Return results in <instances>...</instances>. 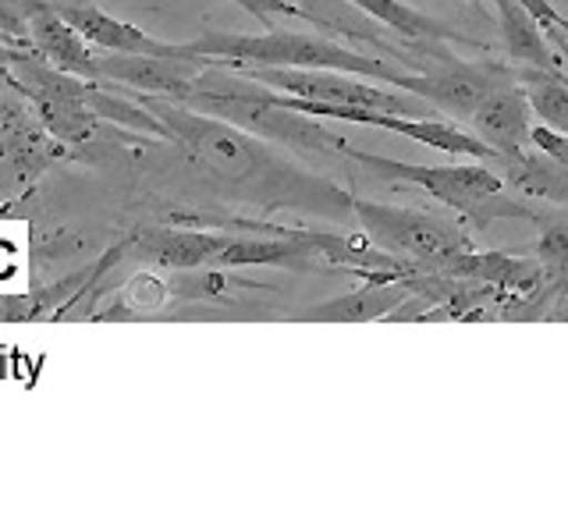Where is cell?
I'll use <instances>...</instances> for the list:
<instances>
[{
  "label": "cell",
  "mask_w": 568,
  "mask_h": 532,
  "mask_svg": "<svg viewBox=\"0 0 568 532\" xmlns=\"http://www.w3.org/2000/svg\"><path fill=\"white\" fill-rule=\"evenodd\" d=\"M132 96L164 124L168 142L185 150V156L206 177L221 182L224 188L242 195V200L263 203L266 209H310V213H331V217H352L348 192L295 167L288 156H281L274 150V142L256 139L235 129V124L200 114L168 96H153V93H132Z\"/></svg>",
  "instance_id": "6da1fadb"
},
{
  "label": "cell",
  "mask_w": 568,
  "mask_h": 532,
  "mask_svg": "<svg viewBox=\"0 0 568 532\" xmlns=\"http://www.w3.org/2000/svg\"><path fill=\"white\" fill-rule=\"evenodd\" d=\"M174 103L192 106V111L210 114V117H221L248 135L274 142V146L298 150V153L342 156V150L348 146L342 135L324 129L320 117L295 114L288 106L274 103L271 89L239 75V71L227 68L224 61H213L203 75H195V82Z\"/></svg>",
  "instance_id": "7a4b0ae2"
},
{
  "label": "cell",
  "mask_w": 568,
  "mask_h": 532,
  "mask_svg": "<svg viewBox=\"0 0 568 532\" xmlns=\"http://www.w3.org/2000/svg\"><path fill=\"white\" fill-rule=\"evenodd\" d=\"M342 156L355 160V164L387 185L423 188L430 200L455 209L458 217H466L479 231H487L497 221H537L544 209L526 195H511L505 177L484 160L479 164H405V160L359 150L352 142L342 150Z\"/></svg>",
  "instance_id": "3957f363"
},
{
  "label": "cell",
  "mask_w": 568,
  "mask_h": 532,
  "mask_svg": "<svg viewBox=\"0 0 568 532\" xmlns=\"http://www.w3.org/2000/svg\"><path fill=\"white\" fill-rule=\"evenodd\" d=\"M185 47L192 53H200V58H213V61H242V64H263V68H327V71H345V75H359V79H377L395 89H405L408 71H413L402 61L390 64L381 58H369V53L348 50L337 40H327V35L295 32V29H266L260 35L206 29Z\"/></svg>",
  "instance_id": "277c9868"
},
{
  "label": "cell",
  "mask_w": 568,
  "mask_h": 532,
  "mask_svg": "<svg viewBox=\"0 0 568 532\" xmlns=\"http://www.w3.org/2000/svg\"><path fill=\"white\" fill-rule=\"evenodd\" d=\"M235 68L239 75L253 79L274 93H288L298 100H316V103H345V106H366V111L381 114H405V117H434V106L405 93L395 85H373L359 82V75H345V71H327V68H263V64H242V61H224Z\"/></svg>",
  "instance_id": "5b68a950"
},
{
  "label": "cell",
  "mask_w": 568,
  "mask_h": 532,
  "mask_svg": "<svg viewBox=\"0 0 568 532\" xmlns=\"http://www.w3.org/2000/svg\"><path fill=\"white\" fill-rule=\"evenodd\" d=\"M352 217L359 221L363 238L373 242L384 253H395L402 259H413L419 270H434L455 253H466L476 242L452 221H440L434 213L384 206L352 195Z\"/></svg>",
  "instance_id": "8992f818"
},
{
  "label": "cell",
  "mask_w": 568,
  "mask_h": 532,
  "mask_svg": "<svg viewBox=\"0 0 568 532\" xmlns=\"http://www.w3.org/2000/svg\"><path fill=\"white\" fill-rule=\"evenodd\" d=\"M11 75L22 85L26 100L32 103V111L40 114L43 129L53 135V142L71 153L75 146H85L100 135V117L89 106V82L79 75L47 64L40 53H18V61L8 68Z\"/></svg>",
  "instance_id": "52a82bcc"
},
{
  "label": "cell",
  "mask_w": 568,
  "mask_h": 532,
  "mask_svg": "<svg viewBox=\"0 0 568 532\" xmlns=\"http://www.w3.org/2000/svg\"><path fill=\"white\" fill-rule=\"evenodd\" d=\"M515 79L511 64L497 61H458L444 43H419V61L405 79V93L426 100L434 111L469 121L473 111L484 103L497 85Z\"/></svg>",
  "instance_id": "ba28073f"
},
{
  "label": "cell",
  "mask_w": 568,
  "mask_h": 532,
  "mask_svg": "<svg viewBox=\"0 0 568 532\" xmlns=\"http://www.w3.org/2000/svg\"><path fill=\"white\" fill-rule=\"evenodd\" d=\"M53 8L75 25V32L85 43H93L97 50H106V53H142V58H185V53H192L185 43L156 40V35L121 22V18L106 14L103 8H93V4H53Z\"/></svg>",
  "instance_id": "9c48e42d"
},
{
  "label": "cell",
  "mask_w": 568,
  "mask_h": 532,
  "mask_svg": "<svg viewBox=\"0 0 568 532\" xmlns=\"http://www.w3.org/2000/svg\"><path fill=\"white\" fill-rule=\"evenodd\" d=\"M26 35H29V50L40 53L47 64L68 71V75H79L85 82H97V47L85 43L75 32V25L50 0L29 14Z\"/></svg>",
  "instance_id": "30bf717a"
},
{
  "label": "cell",
  "mask_w": 568,
  "mask_h": 532,
  "mask_svg": "<svg viewBox=\"0 0 568 532\" xmlns=\"http://www.w3.org/2000/svg\"><path fill=\"white\" fill-rule=\"evenodd\" d=\"M473 135L479 142H487L497 156H508V153H519L529 150V129H532V111L526 103V93L519 82H505L497 85L494 93L476 106L473 117Z\"/></svg>",
  "instance_id": "8fae6325"
},
{
  "label": "cell",
  "mask_w": 568,
  "mask_h": 532,
  "mask_svg": "<svg viewBox=\"0 0 568 532\" xmlns=\"http://www.w3.org/2000/svg\"><path fill=\"white\" fill-rule=\"evenodd\" d=\"M224 245V235H210V231L192 227H142L132 238V248L156 266L168 270H195V266H210Z\"/></svg>",
  "instance_id": "7c38bea8"
},
{
  "label": "cell",
  "mask_w": 568,
  "mask_h": 532,
  "mask_svg": "<svg viewBox=\"0 0 568 532\" xmlns=\"http://www.w3.org/2000/svg\"><path fill=\"white\" fill-rule=\"evenodd\" d=\"M497 8V22H501V47L508 61L523 68H540V71H565L561 58L550 50V40L540 25V18L532 14L523 0H490Z\"/></svg>",
  "instance_id": "4fadbf2b"
},
{
  "label": "cell",
  "mask_w": 568,
  "mask_h": 532,
  "mask_svg": "<svg viewBox=\"0 0 568 532\" xmlns=\"http://www.w3.org/2000/svg\"><path fill=\"white\" fill-rule=\"evenodd\" d=\"M405 295H408V288L402 277L363 280L355 291L306 309L302 319H316V324H369V319H387V313L395 309Z\"/></svg>",
  "instance_id": "5bb4252c"
},
{
  "label": "cell",
  "mask_w": 568,
  "mask_h": 532,
  "mask_svg": "<svg viewBox=\"0 0 568 532\" xmlns=\"http://www.w3.org/2000/svg\"><path fill=\"white\" fill-rule=\"evenodd\" d=\"M345 4L355 8L359 14H369L373 22L395 29L408 43H473V47H479V40H473V35L458 32L455 25L440 22V18L426 14L419 8H408L402 0H345Z\"/></svg>",
  "instance_id": "9a60e30c"
},
{
  "label": "cell",
  "mask_w": 568,
  "mask_h": 532,
  "mask_svg": "<svg viewBox=\"0 0 568 532\" xmlns=\"http://www.w3.org/2000/svg\"><path fill=\"white\" fill-rule=\"evenodd\" d=\"M540 242H537V256L544 266V295L550 301V313L568 291V206H555V213L540 209Z\"/></svg>",
  "instance_id": "2e32d148"
},
{
  "label": "cell",
  "mask_w": 568,
  "mask_h": 532,
  "mask_svg": "<svg viewBox=\"0 0 568 532\" xmlns=\"http://www.w3.org/2000/svg\"><path fill=\"white\" fill-rule=\"evenodd\" d=\"M515 82L523 85L532 117L547 129L568 135V75L565 71H540L515 64Z\"/></svg>",
  "instance_id": "e0dca14e"
},
{
  "label": "cell",
  "mask_w": 568,
  "mask_h": 532,
  "mask_svg": "<svg viewBox=\"0 0 568 532\" xmlns=\"http://www.w3.org/2000/svg\"><path fill=\"white\" fill-rule=\"evenodd\" d=\"M263 284H253V280H235L227 277V270H217V266H195V270H182V277L171 280V295L178 298H203V301H224L231 291H256Z\"/></svg>",
  "instance_id": "ac0fdd59"
},
{
  "label": "cell",
  "mask_w": 568,
  "mask_h": 532,
  "mask_svg": "<svg viewBox=\"0 0 568 532\" xmlns=\"http://www.w3.org/2000/svg\"><path fill=\"white\" fill-rule=\"evenodd\" d=\"M231 4L245 8L266 29H277V22H306V25H316V29H324V32L342 29V25L334 22V18L320 14L313 8H298V4H292V0H231Z\"/></svg>",
  "instance_id": "d6986e66"
},
{
  "label": "cell",
  "mask_w": 568,
  "mask_h": 532,
  "mask_svg": "<svg viewBox=\"0 0 568 532\" xmlns=\"http://www.w3.org/2000/svg\"><path fill=\"white\" fill-rule=\"evenodd\" d=\"M47 316V295L40 291H0V324H32Z\"/></svg>",
  "instance_id": "ffe728a7"
},
{
  "label": "cell",
  "mask_w": 568,
  "mask_h": 532,
  "mask_svg": "<svg viewBox=\"0 0 568 532\" xmlns=\"http://www.w3.org/2000/svg\"><path fill=\"white\" fill-rule=\"evenodd\" d=\"M529 146L540 150L544 156H550L555 164H561L568 171V135L547 129V124H532L529 129Z\"/></svg>",
  "instance_id": "44dd1931"
},
{
  "label": "cell",
  "mask_w": 568,
  "mask_h": 532,
  "mask_svg": "<svg viewBox=\"0 0 568 532\" xmlns=\"http://www.w3.org/2000/svg\"><path fill=\"white\" fill-rule=\"evenodd\" d=\"M26 188L18 185V177H14V171L8 167V160L0 156V206H4L8 200H14V195H22Z\"/></svg>",
  "instance_id": "7402d4cb"
},
{
  "label": "cell",
  "mask_w": 568,
  "mask_h": 532,
  "mask_svg": "<svg viewBox=\"0 0 568 532\" xmlns=\"http://www.w3.org/2000/svg\"><path fill=\"white\" fill-rule=\"evenodd\" d=\"M550 319H568V291L561 295V301L555 306V313H550Z\"/></svg>",
  "instance_id": "603a6c76"
}]
</instances>
